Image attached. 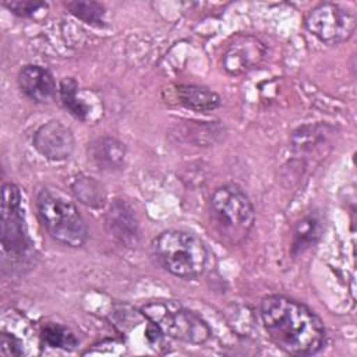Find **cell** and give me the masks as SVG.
Returning <instances> with one entry per match:
<instances>
[{
    "mask_svg": "<svg viewBox=\"0 0 357 357\" xmlns=\"http://www.w3.org/2000/svg\"><path fill=\"white\" fill-rule=\"evenodd\" d=\"M259 312L269 337L289 354L311 356L326 342L322 319L298 300L282 294L266 296L261 301Z\"/></svg>",
    "mask_w": 357,
    "mask_h": 357,
    "instance_id": "obj_1",
    "label": "cell"
},
{
    "mask_svg": "<svg viewBox=\"0 0 357 357\" xmlns=\"http://www.w3.org/2000/svg\"><path fill=\"white\" fill-rule=\"evenodd\" d=\"M209 219L223 243L237 245L252 230L255 212L241 188L226 184L216 188L209 198Z\"/></svg>",
    "mask_w": 357,
    "mask_h": 357,
    "instance_id": "obj_2",
    "label": "cell"
},
{
    "mask_svg": "<svg viewBox=\"0 0 357 357\" xmlns=\"http://www.w3.org/2000/svg\"><path fill=\"white\" fill-rule=\"evenodd\" d=\"M152 252L163 269L183 279L201 276L208 262L204 241L183 230L162 231L152 241Z\"/></svg>",
    "mask_w": 357,
    "mask_h": 357,
    "instance_id": "obj_3",
    "label": "cell"
},
{
    "mask_svg": "<svg viewBox=\"0 0 357 357\" xmlns=\"http://www.w3.org/2000/svg\"><path fill=\"white\" fill-rule=\"evenodd\" d=\"M36 212L47 234L67 247H81L88 238V227L78 208L63 194L45 188L36 197Z\"/></svg>",
    "mask_w": 357,
    "mask_h": 357,
    "instance_id": "obj_4",
    "label": "cell"
},
{
    "mask_svg": "<svg viewBox=\"0 0 357 357\" xmlns=\"http://www.w3.org/2000/svg\"><path fill=\"white\" fill-rule=\"evenodd\" d=\"M141 314L165 336L177 340L202 344L212 336L211 328L199 315L173 300L149 301L142 305Z\"/></svg>",
    "mask_w": 357,
    "mask_h": 357,
    "instance_id": "obj_5",
    "label": "cell"
},
{
    "mask_svg": "<svg viewBox=\"0 0 357 357\" xmlns=\"http://www.w3.org/2000/svg\"><path fill=\"white\" fill-rule=\"evenodd\" d=\"M305 26L321 42L339 45L351 38L356 29V14L339 4L322 3L308 11Z\"/></svg>",
    "mask_w": 357,
    "mask_h": 357,
    "instance_id": "obj_6",
    "label": "cell"
},
{
    "mask_svg": "<svg viewBox=\"0 0 357 357\" xmlns=\"http://www.w3.org/2000/svg\"><path fill=\"white\" fill-rule=\"evenodd\" d=\"M1 244L6 252L17 257L31 248L21 215V192L13 183L1 187Z\"/></svg>",
    "mask_w": 357,
    "mask_h": 357,
    "instance_id": "obj_7",
    "label": "cell"
},
{
    "mask_svg": "<svg viewBox=\"0 0 357 357\" xmlns=\"http://www.w3.org/2000/svg\"><path fill=\"white\" fill-rule=\"evenodd\" d=\"M265 45L252 35H237L223 54V67L231 75H241L255 68L264 59Z\"/></svg>",
    "mask_w": 357,
    "mask_h": 357,
    "instance_id": "obj_8",
    "label": "cell"
},
{
    "mask_svg": "<svg viewBox=\"0 0 357 357\" xmlns=\"http://www.w3.org/2000/svg\"><path fill=\"white\" fill-rule=\"evenodd\" d=\"M75 139L73 131L59 120L47 121L40 126L33 135L36 151L50 160H64L74 151Z\"/></svg>",
    "mask_w": 357,
    "mask_h": 357,
    "instance_id": "obj_9",
    "label": "cell"
},
{
    "mask_svg": "<svg viewBox=\"0 0 357 357\" xmlns=\"http://www.w3.org/2000/svg\"><path fill=\"white\" fill-rule=\"evenodd\" d=\"M18 85L21 91L38 103H49L54 99L57 88L49 70L40 66H25L18 73Z\"/></svg>",
    "mask_w": 357,
    "mask_h": 357,
    "instance_id": "obj_10",
    "label": "cell"
},
{
    "mask_svg": "<svg viewBox=\"0 0 357 357\" xmlns=\"http://www.w3.org/2000/svg\"><path fill=\"white\" fill-rule=\"evenodd\" d=\"M106 229L112 237L126 247H132L138 241V222L128 204L116 199L106 213Z\"/></svg>",
    "mask_w": 357,
    "mask_h": 357,
    "instance_id": "obj_11",
    "label": "cell"
},
{
    "mask_svg": "<svg viewBox=\"0 0 357 357\" xmlns=\"http://www.w3.org/2000/svg\"><path fill=\"white\" fill-rule=\"evenodd\" d=\"M91 160L102 170H116L124 163L126 148L124 145L112 137H102L91 142L88 148Z\"/></svg>",
    "mask_w": 357,
    "mask_h": 357,
    "instance_id": "obj_12",
    "label": "cell"
},
{
    "mask_svg": "<svg viewBox=\"0 0 357 357\" xmlns=\"http://www.w3.org/2000/svg\"><path fill=\"white\" fill-rule=\"evenodd\" d=\"M178 102L195 112H211L220 106V96L209 88L199 85H178L176 88Z\"/></svg>",
    "mask_w": 357,
    "mask_h": 357,
    "instance_id": "obj_13",
    "label": "cell"
},
{
    "mask_svg": "<svg viewBox=\"0 0 357 357\" xmlns=\"http://www.w3.org/2000/svg\"><path fill=\"white\" fill-rule=\"evenodd\" d=\"M322 231L321 220L317 215H307L301 220L297 222L293 231V243H291V254L298 255L304 252L307 248L314 245L319 238Z\"/></svg>",
    "mask_w": 357,
    "mask_h": 357,
    "instance_id": "obj_14",
    "label": "cell"
},
{
    "mask_svg": "<svg viewBox=\"0 0 357 357\" xmlns=\"http://www.w3.org/2000/svg\"><path fill=\"white\" fill-rule=\"evenodd\" d=\"M77 199L86 206L100 208L106 199V191L100 181L91 176H79L71 184Z\"/></svg>",
    "mask_w": 357,
    "mask_h": 357,
    "instance_id": "obj_15",
    "label": "cell"
},
{
    "mask_svg": "<svg viewBox=\"0 0 357 357\" xmlns=\"http://www.w3.org/2000/svg\"><path fill=\"white\" fill-rule=\"evenodd\" d=\"M40 340L43 344L56 349L74 350L78 344L74 333L66 326L54 322H47L40 329Z\"/></svg>",
    "mask_w": 357,
    "mask_h": 357,
    "instance_id": "obj_16",
    "label": "cell"
},
{
    "mask_svg": "<svg viewBox=\"0 0 357 357\" xmlns=\"http://www.w3.org/2000/svg\"><path fill=\"white\" fill-rule=\"evenodd\" d=\"M64 6L81 21L91 25H102L105 18V7L96 1H67Z\"/></svg>",
    "mask_w": 357,
    "mask_h": 357,
    "instance_id": "obj_17",
    "label": "cell"
},
{
    "mask_svg": "<svg viewBox=\"0 0 357 357\" xmlns=\"http://www.w3.org/2000/svg\"><path fill=\"white\" fill-rule=\"evenodd\" d=\"M78 85L73 78H64L60 82V96L64 107L77 119L85 120L88 114L86 106L77 96Z\"/></svg>",
    "mask_w": 357,
    "mask_h": 357,
    "instance_id": "obj_18",
    "label": "cell"
},
{
    "mask_svg": "<svg viewBox=\"0 0 357 357\" xmlns=\"http://www.w3.org/2000/svg\"><path fill=\"white\" fill-rule=\"evenodd\" d=\"M4 7H7L11 13L20 17H31L35 13L40 10H46L47 4L45 1H32V0H24V1H4Z\"/></svg>",
    "mask_w": 357,
    "mask_h": 357,
    "instance_id": "obj_19",
    "label": "cell"
},
{
    "mask_svg": "<svg viewBox=\"0 0 357 357\" xmlns=\"http://www.w3.org/2000/svg\"><path fill=\"white\" fill-rule=\"evenodd\" d=\"M0 354L1 356H22V343L11 333L1 332L0 335Z\"/></svg>",
    "mask_w": 357,
    "mask_h": 357,
    "instance_id": "obj_20",
    "label": "cell"
}]
</instances>
